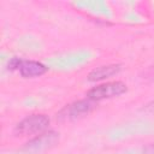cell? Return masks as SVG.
I'll return each instance as SVG.
<instances>
[{"instance_id": "6da1fadb", "label": "cell", "mask_w": 154, "mask_h": 154, "mask_svg": "<svg viewBox=\"0 0 154 154\" xmlns=\"http://www.w3.org/2000/svg\"><path fill=\"white\" fill-rule=\"evenodd\" d=\"M49 124L48 117L45 114H32L26 118H24L22 122H19L14 129L16 134L26 136V135H32L36 132H40L45 130Z\"/></svg>"}, {"instance_id": "7a4b0ae2", "label": "cell", "mask_w": 154, "mask_h": 154, "mask_svg": "<svg viewBox=\"0 0 154 154\" xmlns=\"http://www.w3.org/2000/svg\"><path fill=\"white\" fill-rule=\"evenodd\" d=\"M126 91V85L123 82H111L97 85L88 91V99L91 101H99L102 99H109L118 96Z\"/></svg>"}, {"instance_id": "3957f363", "label": "cell", "mask_w": 154, "mask_h": 154, "mask_svg": "<svg viewBox=\"0 0 154 154\" xmlns=\"http://www.w3.org/2000/svg\"><path fill=\"white\" fill-rule=\"evenodd\" d=\"M93 108H94V105L90 100H79L66 106L61 111L60 117L65 119H76L84 114H88Z\"/></svg>"}, {"instance_id": "277c9868", "label": "cell", "mask_w": 154, "mask_h": 154, "mask_svg": "<svg viewBox=\"0 0 154 154\" xmlns=\"http://www.w3.org/2000/svg\"><path fill=\"white\" fill-rule=\"evenodd\" d=\"M58 140H59V135L54 131H49V132L42 134V135L35 137L34 140H31L30 142H28L25 148L31 152H41V150H45V149L54 146Z\"/></svg>"}, {"instance_id": "5b68a950", "label": "cell", "mask_w": 154, "mask_h": 154, "mask_svg": "<svg viewBox=\"0 0 154 154\" xmlns=\"http://www.w3.org/2000/svg\"><path fill=\"white\" fill-rule=\"evenodd\" d=\"M19 72L23 77H37L47 71V67L38 61H22Z\"/></svg>"}, {"instance_id": "8992f818", "label": "cell", "mask_w": 154, "mask_h": 154, "mask_svg": "<svg viewBox=\"0 0 154 154\" xmlns=\"http://www.w3.org/2000/svg\"><path fill=\"white\" fill-rule=\"evenodd\" d=\"M120 70V65H106V66H100V67H96L94 69L89 76H88V79L91 81V82H95V81H101L103 78H108L116 73H118Z\"/></svg>"}, {"instance_id": "52a82bcc", "label": "cell", "mask_w": 154, "mask_h": 154, "mask_svg": "<svg viewBox=\"0 0 154 154\" xmlns=\"http://www.w3.org/2000/svg\"><path fill=\"white\" fill-rule=\"evenodd\" d=\"M20 64H22V61H20L18 58H13V59L10 61V64H8V67H10L11 70H14V69H19Z\"/></svg>"}, {"instance_id": "ba28073f", "label": "cell", "mask_w": 154, "mask_h": 154, "mask_svg": "<svg viewBox=\"0 0 154 154\" xmlns=\"http://www.w3.org/2000/svg\"><path fill=\"white\" fill-rule=\"evenodd\" d=\"M146 76H147V78H153V79H154V66H152V67L146 72Z\"/></svg>"}, {"instance_id": "9c48e42d", "label": "cell", "mask_w": 154, "mask_h": 154, "mask_svg": "<svg viewBox=\"0 0 154 154\" xmlns=\"http://www.w3.org/2000/svg\"><path fill=\"white\" fill-rule=\"evenodd\" d=\"M147 108H148V109H153V111H154V101H153L152 103H149V105L147 106Z\"/></svg>"}]
</instances>
